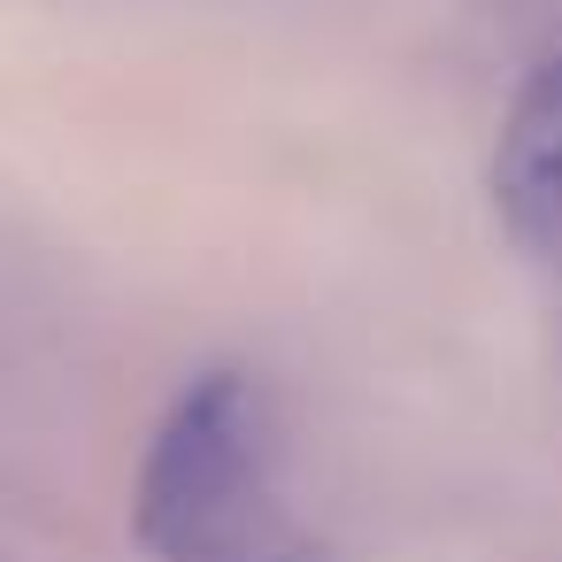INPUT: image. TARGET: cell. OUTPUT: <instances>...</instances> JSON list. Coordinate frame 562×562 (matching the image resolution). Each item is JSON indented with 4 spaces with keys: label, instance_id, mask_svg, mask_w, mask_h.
I'll return each mask as SVG.
<instances>
[{
    "label": "cell",
    "instance_id": "cell-2",
    "mask_svg": "<svg viewBox=\"0 0 562 562\" xmlns=\"http://www.w3.org/2000/svg\"><path fill=\"white\" fill-rule=\"evenodd\" d=\"M531 9H539V47L508 93L485 186L508 239L562 278V0H531Z\"/></svg>",
    "mask_w": 562,
    "mask_h": 562
},
{
    "label": "cell",
    "instance_id": "cell-1",
    "mask_svg": "<svg viewBox=\"0 0 562 562\" xmlns=\"http://www.w3.org/2000/svg\"><path fill=\"white\" fill-rule=\"evenodd\" d=\"M132 539L155 562H331L285 501L278 401L247 370H201L132 477Z\"/></svg>",
    "mask_w": 562,
    "mask_h": 562
}]
</instances>
